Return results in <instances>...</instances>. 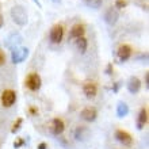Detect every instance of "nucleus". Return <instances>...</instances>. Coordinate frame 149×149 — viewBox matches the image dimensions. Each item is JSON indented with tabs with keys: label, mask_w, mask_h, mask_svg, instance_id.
Instances as JSON below:
<instances>
[{
	"label": "nucleus",
	"mask_w": 149,
	"mask_h": 149,
	"mask_svg": "<svg viewBox=\"0 0 149 149\" xmlns=\"http://www.w3.org/2000/svg\"><path fill=\"white\" fill-rule=\"evenodd\" d=\"M126 6H127V1H126V0H117V1H115V7H118V8H125Z\"/></svg>",
	"instance_id": "nucleus-21"
},
{
	"label": "nucleus",
	"mask_w": 149,
	"mask_h": 149,
	"mask_svg": "<svg viewBox=\"0 0 149 149\" xmlns=\"http://www.w3.org/2000/svg\"><path fill=\"white\" fill-rule=\"evenodd\" d=\"M96 115H98V111L94 107H86V109H83L81 113H80V117L87 122H92L96 119Z\"/></svg>",
	"instance_id": "nucleus-9"
},
{
	"label": "nucleus",
	"mask_w": 149,
	"mask_h": 149,
	"mask_svg": "<svg viewBox=\"0 0 149 149\" xmlns=\"http://www.w3.org/2000/svg\"><path fill=\"white\" fill-rule=\"evenodd\" d=\"M87 46H88V42H87V39L84 38V37H80V38L76 39V47H77L81 53H86Z\"/></svg>",
	"instance_id": "nucleus-16"
},
{
	"label": "nucleus",
	"mask_w": 149,
	"mask_h": 149,
	"mask_svg": "<svg viewBox=\"0 0 149 149\" xmlns=\"http://www.w3.org/2000/svg\"><path fill=\"white\" fill-rule=\"evenodd\" d=\"M29 54V50L26 47H19V49H14L12 50V63L14 64H18V63H22Z\"/></svg>",
	"instance_id": "nucleus-6"
},
{
	"label": "nucleus",
	"mask_w": 149,
	"mask_h": 149,
	"mask_svg": "<svg viewBox=\"0 0 149 149\" xmlns=\"http://www.w3.org/2000/svg\"><path fill=\"white\" fill-rule=\"evenodd\" d=\"M148 123V110L146 109H141L140 115H138V129H142L144 125Z\"/></svg>",
	"instance_id": "nucleus-14"
},
{
	"label": "nucleus",
	"mask_w": 149,
	"mask_h": 149,
	"mask_svg": "<svg viewBox=\"0 0 149 149\" xmlns=\"http://www.w3.org/2000/svg\"><path fill=\"white\" fill-rule=\"evenodd\" d=\"M50 42L52 43H60L64 38V27L63 24H54L50 30Z\"/></svg>",
	"instance_id": "nucleus-5"
},
{
	"label": "nucleus",
	"mask_w": 149,
	"mask_h": 149,
	"mask_svg": "<svg viewBox=\"0 0 149 149\" xmlns=\"http://www.w3.org/2000/svg\"><path fill=\"white\" fill-rule=\"evenodd\" d=\"M84 1L90 8H95V10L102 6V0H84Z\"/></svg>",
	"instance_id": "nucleus-19"
},
{
	"label": "nucleus",
	"mask_w": 149,
	"mask_h": 149,
	"mask_svg": "<svg viewBox=\"0 0 149 149\" xmlns=\"http://www.w3.org/2000/svg\"><path fill=\"white\" fill-rule=\"evenodd\" d=\"M4 63H6V56H4L3 52L0 50V67H1Z\"/></svg>",
	"instance_id": "nucleus-22"
},
{
	"label": "nucleus",
	"mask_w": 149,
	"mask_h": 149,
	"mask_svg": "<svg viewBox=\"0 0 149 149\" xmlns=\"http://www.w3.org/2000/svg\"><path fill=\"white\" fill-rule=\"evenodd\" d=\"M22 144H23V140H19V141H16L15 144H14V146H15V148H18V146L22 145Z\"/></svg>",
	"instance_id": "nucleus-24"
},
{
	"label": "nucleus",
	"mask_w": 149,
	"mask_h": 149,
	"mask_svg": "<svg viewBox=\"0 0 149 149\" xmlns=\"http://www.w3.org/2000/svg\"><path fill=\"white\" fill-rule=\"evenodd\" d=\"M148 81H149V73L145 74V83H146V87H148Z\"/></svg>",
	"instance_id": "nucleus-26"
},
{
	"label": "nucleus",
	"mask_w": 149,
	"mask_h": 149,
	"mask_svg": "<svg viewBox=\"0 0 149 149\" xmlns=\"http://www.w3.org/2000/svg\"><path fill=\"white\" fill-rule=\"evenodd\" d=\"M11 18L18 26H24L27 23V12L22 6H15L11 10Z\"/></svg>",
	"instance_id": "nucleus-1"
},
{
	"label": "nucleus",
	"mask_w": 149,
	"mask_h": 149,
	"mask_svg": "<svg viewBox=\"0 0 149 149\" xmlns=\"http://www.w3.org/2000/svg\"><path fill=\"white\" fill-rule=\"evenodd\" d=\"M127 113H129L127 104H126V103H119V104H118V109H117L118 117H125V115H127Z\"/></svg>",
	"instance_id": "nucleus-17"
},
{
	"label": "nucleus",
	"mask_w": 149,
	"mask_h": 149,
	"mask_svg": "<svg viewBox=\"0 0 149 149\" xmlns=\"http://www.w3.org/2000/svg\"><path fill=\"white\" fill-rule=\"evenodd\" d=\"M46 144H45V142H41V144H39L38 145V149H46Z\"/></svg>",
	"instance_id": "nucleus-23"
},
{
	"label": "nucleus",
	"mask_w": 149,
	"mask_h": 149,
	"mask_svg": "<svg viewBox=\"0 0 149 149\" xmlns=\"http://www.w3.org/2000/svg\"><path fill=\"white\" fill-rule=\"evenodd\" d=\"M86 33V29L83 24H74L73 27L71 29V33H69V38H80V37L84 36Z\"/></svg>",
	"instance_id": "nucleus-13"
},
{
	"label": "nucleus",
	"mask_w": 149,
	"mask_h": 149,
	"mask_svg": "<svg viewBox=\"0 0 149 149\" xmlns=\"http://www.w3.org/2000/svg\"><path fill=\"white\" fill-rule=\"evenodd\" d=\"M3 27V16H1V14H0V29Z\"/></svg>",
	"instance_id": "nucleus-27"
},
{
	"label": "nucleus",
	"mask_w": 149,
	"mask_h": 149,
	"mask_svg": "<svg viewBox=\"0 0 149 149\" xmlns=\"http://www.w3.org/2000/svg\"><path fill=\"white\" fill-rule=\"evenodd\" d=\"M24 84L30 91H38L41 88V84H42V80H41V76H39L37 72H33V73H29L24 79Z\"/></svg>",
	"instance_id": "nucleus-2"
},
{
	"label": "nucleus",
	"mask_w": 149,
	"mask_h": 149,
	"mask_svg": "<svg viewBox=\"0 0 149 149\" xmlns=\"http://www.w3.org/2000/svg\"><path fill=\"white\" fill-rule=\"evenodd\" d=\"M74 137H76V140H86L88 137V130L84 127H79L74 133Z\"/></svg>",
	"instance_id": "nucleus-18"
},
{
	"label": "nucleus",
	"mask_w": 149,
	"mask_h": 149,
	"mask_svg": "<svg viewBox=\"0 0 149 149\" xmlns=\"http://www.w3.org/2000/svg\"><path fill=\"white\" fill-rule=\"evenodd\" d=\"M36 113H37L36 107H30V114H36Z\"/></svg>",
	"instance_id": "nucleus-25"
},
{
	"label": "nucleus",
	"mask_w": 149,
	"mask_h": 149,
	"mask_svg": "<svg viewBox=\"0 0 149 149\" xmlns=\"http://www.w3.org/2000/svg\"><path fill=\"white\" fill-rule=\"evenodd\" d=\"M53 1H54V3H58V1H60V0H53Z\"/></svg>",
	"instance_id": "nucleus-28"
},
{
	"label": "nucleus",
	"mask_w": 149,
	"mask_h": 149,
	"mask_svg": "<svg viewBox=\"0 0 149 149\" xmlns=\"http://www.w3.org/2000/svg\"><path fill=\"white\" fill-rule=\"evenodd\" d=\"M22 41V37L19 36V34H12V36L8 37V41H7V46L10 47H14L15 49V46L18 45V43Z\"/></svg>",
	"instance_id": "nucleus-15"
},
{
	"label": "nucleus",
	"mask_w": 149,
	"mask_h": 149,
	"mask_svg": "<svg viewBox=\"0 0 149 149\" xmlns=\"http://www.w3.org/2000/svg\"><path fill=\"white\" fill-rule=\"evenodd\" d=\"M115 138H117L121 144H123V145H126V146L132 145V142H133L132 136H130L127 132H125V130H117V132H115Z\"/></svg>",
	"instance_id": "nucleus-8"
},
{
	"label": "nucleus",
	"mask_w": 149,
	"mask_h": 149,
	"mask_svg": "<svg viewBox=\"0 0 149 149\" xmlns=\"http://www.w3.org/2000/svg\"><path fill=\"white\" fill-rule=\"evenodd\" d=\"M83 92L86 94V96L88 99H92L96 96V94H98V87H96V84L95 83H86L84 86H83Z\"/></svg>",
	"instance_id": "nucleus-10"
},
{
	"label": "nucleus",
	"mask_w": 149,
	"mask_h": 149,
	"mask_svg": "<svg viewBox=\"0 0 149 149\" xmlns=\"http://www.w3.org/2000/svg\"><path fill=\"white\" fill-rule=\"evenodd\" d=\"M104 22H106L107 24H110V26H113V24L117 23L118 18H119V15H118V11L117 10H114V8H109L106 12H104Z\"/></svg>",
	"instance_id": "nucleus-11"
},
{
	"label": "nucleus",
	"mask_w": 149,
	"mask_h": 149,
	"mask_svg": "<svg viewBox=\"0 0 149 149\" xmlns=\"http://www.w3.org/2000/svg\"><path fill=\"white\" fill-rule=\"evenodd\" d=\"M117 56L121 63H125L126 60H129L130 56H132V47L129 45H121V46L118 47Z\"/></svg>",
	"instance_id": "nucleus-7"
},
{
	"label": "nucleus",
	"mask_w": 149,
	"mask_h": 149,
	"mask_svg": "<svg viewBox=\"0 0 149 149\" xmlns=\"http://www.w3.org/2000/svg\"><path fill=\"white\" fill-rule=\"evenodd\" d=\"M141 88V81L138 80V77H130L129 83H127V90L132 92V94H137L138 91Z\"/></svg>",
	"instance_id": "nucleus-12"
},
{
	"label": "nucleus",
	"mask_w": 149,
	"mask_h": 149,
	"mask_svg": "<svg viewBox=\"0 0 149 149\" xmlns=\"http://www.w3.org/2000/svg\"><path fill=\"white\" fill-rule=\"evenodd\" d=\"M22 122H23V119H22V118H18V119H16V122L14 123V126H12V129H11L12 133H16V132L20 129V125H22Z\"/></svg>",
	"instance_id": "nucleus-20"
},
{
	"label": "nucleus",
	"mask_w": 149,
	"mask_h": 149,
	"mask_svg": "<svg viewBox=\"0 0 149 149\" xmlns=\"http://www.w3.org/2000/svg\"><path fill=\"white\" fill-rule=\"evenodd\" d=\"M49 130H50V133L53 136H60L65 130V123H64V121L61 118H54L49 123Z\"/></svg>",
	"instance_id": "nucleus-4"
},
{
	"label": "nucleus",
	"mask_w": 149,
	"mask_h": 149,
	"mask_svg": "<svg viewBox=\"0 0 149 149\" xmlns=\"http://www.w3.org/2000/svg\"><path fill=\"white\" fill-rule=\"evenodd\" d=\"M1 104L4 107H11L15 104L16 102V92L14 90H4L1 92Z\"/></svg>",
	"instance_id": "nucleus-3"
}]
</instances>
